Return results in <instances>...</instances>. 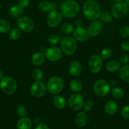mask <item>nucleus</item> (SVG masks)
<instances>
[{
    "mask_svg": "<svg viewBox=\"0 0 129 129\" xmlns=\"http://www.w3.org/2000/svg\"><path fill=\"white\" fill-rule=\"evenodd\" d=\"M82 11L85 17L89 20H97L101 14V7L96 0H87L83 3Z\"/></svg>",
    "mask_w": 129,
    "mask_h": 129,
    "instance_id": "1",
    "label": "nucleus"
},
{
    "mask_svg": "<svg viewBox=\"0 0 129 129\" xmlns=\"http://www.w3.org/2000/svg\"><path fill=\"white\" fill-rule=\"evenodd\" d=\"M60 12L63 16L72 18L78 15L80 12V5L75 0H67L61 5Z\"/></svg>",
    "mask_w": 129,
    "mask_h": 129,
    "instance_id": "2",
    "label": "nucleus"
},
{
    "mask_svg": "<svg viewBox=\"0 0 129 129\" xmlns=\"http://www.w3.org/2000/svg\"><path fill=\"white\" fill-rule=\"evenodd\" d=\"M60 48L63 54L67 55H72L77 49V40L72 37H64L61 39Z\"/></svg>",
    "mask_w": 129,
    "mask_h": 129,
    "instance_id": "3",
    "label": "nucleus"
},
{
    "mask_svg": "<svg viewBox=\"0 0 129 129\" xmlns=\"http://www.w3.org/2000/svg\"><path fill=\"white\" fill-rule=\"evenodd\" d=\"M47 90L51 94L56 95L63 91L64 83L63 79L58 76H52L46 83Z\"/></svg>",
    "mask_w": 129,
    "mask_h": 129,
    "instance_id": "4",
    "label": "nucleus"
},
{
    "mask_svg": "<svg viewBox=\"0 0 129 129\" xmlns=\"http://www.w3.org/2000/svg\"><path fill=\"white\" fill-rule=\"evenodd\" d=\"M17 83L14 78L4 76L0 79V89L4 93L8 95L14 94L17 89Z\"/></svg>",
    "mask_w": 129,
    "mask_h": 129,
    "instance_id": "5",
    "label": "nucleus"
},
{
    "mask_svg": "<svg viewBox=\"0 0 129 129\" xmlns=\"http://www.w3.org/2000/svg\"><path fill=\"white\" fill-rule=\"evenodd\" d=\"M93 90L98 96H106L111 90V86L109 82L104 79H97L93 84Z\"/></svg>",
    "mask_w": 129,
    "mask_h": 129,
    "instance_id": "6",
    "label": "nucleus"
},
{
    "mask_svg": "<svg viewBox=\"0 0 129 129\" xmlns=\"http://www.w3.org/2000/svg\"><path fill=\"white\" fill-rule=\"evenodd\" d=\"M16 26L22 31L29 33L34 29L35 23L30 16H21L16 21Z\"/></svg>",
    "mask_w": 129,
    "mask_h": 129,
    "instance_id": "7",
    "label": "nucleus"
},
{
    "mask_svg": "<svg viewBox=\"0 0 129 129\" xmlns=\"http://www.w3.org/2000/svg\"><path fill=\"white\" fill-rule=\"evenodd\" d=\"M47 91L46 85L40 81H35L30 88V93L35 98H40L46 94Z\"/></svg>",
    "mask_w": 129,
    "mask_h": 129,
    "instance_id": "8",
    "label": "nucleus"
},
{
    "mask_svg": "<svg viewBox=\"0 0 129 129\" xmlns=\"http://www.w3.org/2000/svg\"><path fill=\"white\" fill-rule=\"evenodd\" d=\"M63 18V15L60 11L53 10L49 13L47 16V25L51 28H56L59 26Z\"/></svg>",
    "mask_w": 129,
    "mask_h": 129,
    "instance_id": "9",
    "label": "nucleus"
},
{
    "mask_svg": "<svg viewBox=\"0 0 129 129\" xmlns=\"http://www.w3.org/2000/svg\"><path fill=\"white\" fill-rule=\"evenodd\" d=\"M128 13V7L123 2H118L114 4L111 9V13L114 18L121 19L125 17Z\"/></svg>",
    "mask_w": 129,
    "mask_h": 129,
    "instance_id": "10",
    "label": "nucleus"
},
{
    "mask_svg": "<svg viewBox=\"0 0 129 129\" xmlns=\"http://www.w3.org/2000/svg\"><path fill=\"white\" fill-rule=\"evenodd\" d=\"M103 59L99 55L95 54L89 59L88 65L90 71L93 74H97L101 70Z\"/></svg>",
    "mask_w": 129,
    "mask_h": 129,
    "instance_id": "11",
    "label": "nucleus"
},
{
    "mask_svg": "<svg viewBox=\"0 0 129 129\" xmlns=\"http://www.w3.org/2000/svg\"><path fill=\"white\" fill-rule=\"evenodd\" d=\"M46 59L51 62H56L60 60L63 55L61 48L56 46L50 47L45 50L44 52Z\"/></svg>",
    "mask_w": 129,
    "mask_h": 129,
    "instance_id": "12",
    "label": "nucleus"
},
{
    "mask_svg": "<svg viewBox=\"0 0 129 129\" xmlns=\"http://www.w3.org/2000/svg\"><path fill=\"white\" fill-rule=\"evenodd\" d=\"M84 99L82 94L74 93L70 96L68 99V105L71 109L73 111H78L83 107Z\"/></svg>",
    "mask_w": 129,
    "mask_h": 129,
    "instance_id": "13",
    "label": "nucleus"
},
{
    "mask_svg": "<svg viewBox=\"0 0 129 129\" xmlns=\"http://www.w3.org/2000/svg\"><path fill=\"white\" fill-rule=\"evenodd\" d=\"M103 28V25L101 20H95L92 21L87 28V31L89 36L96 37L101 32Z\"/></svg>",
    "mask_w": 129,
    "mask_h": 129,
    "instance_id": "14",
    "label": "nucleus"
},
{
    "mask_svg": "<svg viewBox=\"0 0 129 129\" xmlns=\"http://www.w3.org/2000/svg\"><path fill=\"white\" fill-rule=\"evenodd\" d=\"M73 38L77 40V42H83L87 41L89 38V35L87 31V30H85L83 27L75 28L73 30Z\"/></svg>",
    "mask_w": 129,
    "mask_h": 129,
    "instance_id": "15",
    "label": "nucleus"
},
{
    "mask_svg": "<svg viewBox=\"0 0 129 129\" xmlns=\"http://www.w3.org/2000/svg\"><path fill=\"white\" fill-rule=\"evenodd\" d=\"M82 67L81 63L77 60H73L70 63L68 71L70 74L73 77H78L81 74Z\"/></svg>",
    "mask_w": 129,
    "mask_h": 129,
    "instance_id": "16",
    "label": "nucleus"
},
{
    "mask_svg": "<svg viewBox=\"0 0 129 129\" xmlns=\"http://www.w3.org/2000/svg\"><path fill=\"white\" fill-rule=\"evenodd\" d=\"M45 55L41 52H36L32 55L31 58L32 63L35 66H40L44 64L45 61Z\"/></svg>",
    "mask_w": 129,
    "mask_h": 129,
    "instance_id": "17",
    "label": "nucleus"
},
{
    "mask_svg": "<svg viewBox=\"0 0 129 129\" xmlns=\"http://www.w3.org/2000/svg\"><path fill=\"white\" fill-rule=\"evenodd\" d=\"M88 122V115L84 112H80L77 113L75 117V123L77 127H83Z\"/></svg>",
    "mask_w": 129,
    "mask_h": 129,
    "instance_id": "18",
    "label": "nucleus"
},
{
    "mask_svg": "<svg viewBox=\"0 0 129 129\" xmlns=\"http://www.w3.org/2000/svg\"><path fill=\"white\" fill-rule=\"evenodd\" d=\"M118 108V106L117 103L113 100L106 102L104 106L105 112L110 115H113L115 114L117 112Z\"/></svg>",
    "mask_w": 129,
    "mask_h": 129,
    "instance_id": "19",
    "label": "nucleus"
},
{
    "mask_svg": "<svg viewBox=\"0 0 129 129\" xmlns=\"http://www.w3.org/2000/svg\"><path fill=\"white\" fill-rule=\"evenodd\" d=\"M57 6L55 3L49 2L48 1H42L38 4V8L39 10L44 12H50L56 8Z\"/></svg>",
    "mask_w": 129,
    "mask_h": 129,
    "instance_id": "20",
    "label": "nucleus"
},
{
    "mask_svg": "<svg viewBox=\"0 0 129 129\" xmlns=\"http://www.w3.org/2000/svg\"><path fill=\"white\" fill-rule=\"evenodd\" d=\"M24 13V8L20 7L18 5H14L10 8L9 14L10 16L15 18H18Z\"/></svg>",
    "mask_w": 129,
    "mask_h": 129,
    "instance_id": "21",
    "label": "nucleus"
},
{
    "mask_svg": "<svg viewBox=\"0 0 129 129\" xmlns=\"http://www.w3.org/2000/svg\"><path fill=\"white\" fill-rule=\"evenodd\" d=\"M17 129H30L32 127V122L27 117H21L16 124Z\"/></svg>",
    "mask_w": 129,
    "mask_h": 129,
    "instance_id": "22",
    "label": "nucleus"
},
{
    "mask_svg": "<svg viewBox=\"0 0 129 129\" xmlns=\"http://www.w3.org/2000/svg\"><path fill=\"white\" fill-rule=\"evenodd\" d=\"M53 104L56 108L62 110L65 108L67 102H66L65 98H63L62 96L56 94L54 96L53 98Z\"/></svg>",
    "mask_w": 129,
    "mask_h": 129,
    "instance_id": "23",
    "label": "nucleus"
},
{
    "mask_svg": "<svg viewBox=\"0 0 129 129\" xmlns=\"http://www.w3.org/2000/svg\"><path fill=\"white\" fill-rule=\"evenodd\" d=\"M106 68L108 72L116 73V72L120 71V68H121V64L120 62L117 61V60H110L106 64Z\"/></svg>",
    "mask_w": 129,
    "mask_h": 129,
    "instance_id": "24",
    "label": "nucleus"
},
{
    "mask_svg": "<svg viewBox=\"0 0 129 129\" xmlns=\"http://www.w3.org/2000/svg\"><path fill=\"white\" fill-rule=\"evenodd\" d=\"M69 86L71 90L74 92L75 93H78L83 89V85H82V82L77 79H72L70 82Z\"/></svg>",
    "mask_w": 129,
    "mask_h": 129,
    "instance_id": "25",
    "label": "nucleus"
},
{
    "mask_svg": "<svg viewBox=\"0 0 129 129\" xmlns=\"http://www.w3.org/2000/svg\"><path fill=\"white\" fill-rule=\"evenodd\" d=\"M119 76L121 80L126 83H129V65H125L120 68Z\"/></svg>",
    "mask_w": 129,
    "mask_h": 129,
    "instance_id": "26",
    "label": "nucleus"
},
{
    "mask_svg": "<svg viewBox=\"0 0 129 129\" xmlns=\"http://www.w3.org/2000/svg\"><path fill=\"white\" fill-rule=\"evenodd\" d=\"M11 30V24L8 20L4 18L0 19V33L6 34Z\"/></svg>",
    "mask_w": 129,
    "mask_h": 129,
    "instance_id": "27",
    "label": "nucleus"
},
{
    "mask_svg": "<svg viewBox=\"0 0 129 129\" xmlns=\"http://www.w3.org/2000/svg\"><path fill=\"white\" fill-rule=\"evenodd\" d=\"M21 30L18 28H11L9 31V37L12 40H17L21 36Z\"/></svg>",
    "mask_w": 129,
    "mask_h": 129,
    "instance_id": "28",
    "label": "nucleus"
},
{
    "mask_svg": "<svg viewBox=\"0 0 129 129\" xmlns=\"http://www.w3.org/2000/svg\"><path fill=\"white\" fill-rule=\"evenodd\" d=\"M61 30L63 34H66V35H69V34L73 32L74 26L70 23H64L61 26Z\"/></svg>",
    "mask_w": 129,
    "mask_h": 129,
    "instance_id": "29",
    "label": "nucleus"
},
{
    "mask_svg": "<svg viewBox=\"0 0 129 129\" xmlns=\"http://www.w3.org/2000/svg\"><path fill=\"white\" fill-rule=\"evenodd\" d=\"M111 94L114 98L116 99H121L124 96L125 92L122 88L120 87H113L111 89Z\"/></svg>",
    "mask_w": 129,
    "mask_h": 129,
    "instance_id": "30",
    "label": "nucleus"
},
{
    "mask_svg": "<svg viewBox=\"0 0 129 129\" xmlns=\"http://www.w3.org/2000/svg\"><path fill=\"white\" fill-rule=\"evenodd\" d=\"M113 18V16L111 15V13L108 12V11H103V12L101 13L99 18H100L101 21L102 22L108 23L112 21Z\"/></svg>",
    "mask_w": 129,
    "mask_h": 129,
    "instance_id": "31",
    "label": "nucleus"
},
{
    "mask_svg": "<svg viewBox=\"0 0 129 129\" xmlns=\"http://www.w3.org/2000/svg\"><path fill=\"white\" fill-rule=\"evenodd\" d=\"M48 42L52 45H55L59 44L61 41V39L59 36L56 34H51L48 37Z\"/></svg>",
    "mask_w": 129,
    "mask_h": 129,
    "instance_id": "32",
    "label": "nucleus"
},
{
    "mask_svg": "<svg viewBox=\"0 0 129 129\" xmlns=\"http://www.w3.org/2000/svg\"><path fill=\"white\" fill-rule=\"evenodd\" d=\"M113 55V51L109 47H106L104 49H103L102 50V51L101 52V55L100 56L102 57V59H108L112 56Z\"/></svg>",
    "mask_w": 129,
    "mask_h": 129,
    "instance_id": "33",
    "label": "nucleus"
},
{
    "mask_svg": "<svg viewBox=\"0 0 129 129\" xmlns=\"http://www.w3.org/2000/svg\"><path fill=\"white\" fill-rule=\"evenodd\" d=\"M32 77L34 81H40L43 78V72L39 68L35 69L33 71Z\"/></svg>",
    "mask_w": 129,
    "mask_h": 129,
    "instance_id": "34",
    "label": "nucleus"
},
{
    "mask_svg": "<svg viewBox=\"0 0 129 129\" xmlns=\"http://www.w3.org/2000/svg\"><path fill=\"white\" fill-rule=\"evenodd\" d=\"M94 107V103L93 101L91 100H88L84 102L82 108L85 112H90L93 109Z\"/></svg>",
    "mask_w": 129,
    "mask_h": 129,
    "instance_id": "35",
    "label": "nucleus"
},
{
    "mask_svg": "<svg viewBox=\"0 0 129 129\" xmlns=\"http://www.w3.org/2000/svg\"><path fill=\"white\" fill-rule=\"evenodd\" d=\"M119 35L122 38L129 37V26H123L119 30Z\"/></svg>",
    "mask_w": 129,
    "mask_h": 129,
    "instance_id": "36",
    "label": "nucleus"
},
{
    "mask_svg": "<svg viewBox=\"0 0 129 129\" xmlns=\"http://www.w3.org/2000/svg\"><path fill=\"white\" fill-rule=\"evenodd\" d=\"M16 113H17L18 115H19L21 117H25V115H27V108L25 106L22 105H20L16 108Z\"/></svg>",
    "mask_w": 129,
    "mask_h": 129,
    "instance_id": "37",
    "label": "nucleus"
},
{
    "mask_svg": "<svg viewBox=\"0 0 129 129\" xmlns=\"http://www.w3.org/2000/svg\"><path fill=\"white\" fill-rule=\"evenodd\" d=\"M120 64H123V66L127 65L129 62V57L128 54L125 53H123L120 56Z\"/></svg>",
    "mask_w": 129,
    "mask_h": 129,
    "instance_id": "38",
    "label": "nucleus"
},
{
    "mask_svg": "<svg viewBox=\"0 0 129 129\" xmlns=\"http://www.w3.org/2000/svg\"><path fill=\"white\" fill-rule=\"evenodd\" d=\"M121 115L124 118H129V105H126L121 110Z\"/></svg>",
    "mask_w": 129,
    "mask_h": 129,
    "instance_id": "39",
    "label": "nucleus"
},
{
    "mask_svg": "<svg viewBox=\"0 0 129 129\" xmlns=\"http://www.w3.org/2000/svg\"><path fill=\"white\" fill-rule=\"evenodd\" d=\"M120 47L121 50L123 51H129V41L128 40H124L120 44Z\"/></svg>",
    "mask_w": 129,
    "mask_h": 129,
    "instance_id": "40",
    "label": "nucleus"
},
{
    "mask_svg": "<svg viewBox=\"0 0 129 129\" xmlns=\"http://www.w3.org/2000/svg\"><path fill=\"white\" fill-rule=\"evenodd\" d=\"M29 4H30V0H19L18 5L22 8H25L28 7Z\"/></svg>",
    "mask_w": 129,
    "mask_h": 129,
    "instance_id": "41",
    "label": "nucleus"
},
{
    "mask_svg": "<svg viewBox=\"0 0 129 129\" xmlns=\"http://www.w3.org/2000/svg\"><path fill=\"white\" fill-rule=\"evenodd\" d=\"M82 25H83V22L80 19H77L75 21V25L76 28L82 27Z\"/></svg>",
    "mask_w": 129,
    "mask_h": 129,
    "instance_id": "42",
    "label": "nucleus"
},
{
    "mask_svg": "<svg viewBox=\"0 0 129 129\" xmlns=\"http://www.w3.org/2000/svg\"><path fill=\"white\" fill-rule=\"evenodd\" d=\"M35 129H50L47 125L44 123H39L36 127Z\"/></svg>",
    "mask_w": 129,
    "mask_h": 129,
    "instance_id": "43",
    "label": "nucleus"
},
{
    "mask_svg": "<svg viewBox=\"0 0 129 129\" xmlns=\"http://www.w3.org/2000/svg\"><path fill=\"white\" fill-rule=\"evenodd\" d=\"M109 83H110V86H111V87H115V86L116 85V81L115 80H111L110 82H109Z\"/></svg>",
    "mask_w": 129,
    "mask_h": 129,
    "instance_id": "44",
    "label": "nucleus"
},
{
    "mask_svg": "<svg viewBox=\"0 0 129 129\" xmlns=\"http://www.w3.org/2000/svg\"><path fill=\"white\" fill-rule=\"evenodd\" d=\"M4 76H5V73H4L3 70L1 68H0V79H2Z\"/></svg>",
    "mask_w": 129,
    "mask_h": 129,
    "instance_id": "45",
    "label": "nucleus"
},
{
    "mask_svg": "<svg viewBox=\"0 0 129 129\" xmlns=\"http://www.w3.org/2000/svg\"><path fill=\"white\" fill-rule=\"evenodd\" d=\"M123 3L127 7H129V0H124Z\"/></svg>",
    "mask_w": 129,
    "mask_h": 129,
    "instance_id": "46",
    "label": "nucleus"
},
{
    "mask_svg": "<svg viewBox=\"0 0 129 129\" xmlns=\"http://www.w3.org/2000/svg\"><path fill=\"white\" fill-rule=\"evenodd\" d=\"M114 1H116V3H118V2H123L124 0H114Z\"/></svg>",
    "mask_w": 129,
    "mask_h": 129,
    "instance_id": "47",
    "label": "nucleus"
},
{
    "mask_svg": "<svg viewBox=\"0 0 129 129\" xmlns=\"http://www.w3.org/2000/svg\"><path fill=\"white\" fill-rule=\"evenodd\" d=\"M1 10V4L0 3V10Z\"/></svg>",
    "mask_w": 129,
    "mask_h": 129,
    "instance_id": "48",
    "label": "nucleus"
}]
</instances>
